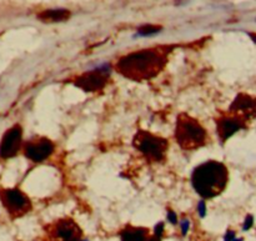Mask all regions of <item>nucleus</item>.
<instances>
[{"label": "nucleus", "mask_w": 256, "mask_h": 241, "mask_svg": "<svg viewBox=\"0 0 256 241\" xmlns=\"http://www.w3.org/2000/svg\"><path fill=\"white\" fill-rule=\"evenodd\" d=\"M170 52V46H154L129 52L118 60L115 70L135 82L154 79L166 66Z\"/></svg>", "instance_id": "1"}, {"label": "nucleus", "mask_w": 256, "mask_h": 241, "mask_svg": "<svg viewBox=\"0 0 256 241\" xmlns=\"http://www.w3.org/2000/svg\"><path fill=\"white\" fill-rule=\"evenodd\" d=\"M229 180L226 166L219 162H206L195 168L192 184L195 192L204 199H212L224 192Z\"/></svg>", "instance_id": "2"}, {"label": "nucleus", "mask_w": 256, "mask_h": 241, "mask_svg": "<svg viewBox=\"0 0 256 241\" xmlns=\"http://www.w3.org/2000/svg\"><path fill=\"white\" fill-rule=\"evenodd\" d=\"M175 139L182 149L196 150L206 144L208 132L196 119L180 114L176 119Z\"/></svg>", "instance_id": "3"}, {"label": "nucleus", "mask_w": 256, "mask_h": 241, "mask_svg": "<svg viewBox=\"0 0 256 241\" xmlns=\"http://www.w3.org/2000/svg\"><path fill=\"white\" fill-rule=\"evenodd\" d=\"M134 146L150 162H162L169 150V142L152 132L140 130L134 138Z\"/></svg>", "instance_id": "4"}, {"label": "nucleus", "mask_w": 256, "mask_h": 241, "mask_svg": "<svg viewBox=\"0 0 256 241\" xmlns=\"http://www.w3.org/2000/svg\"><path fill=\"white\" fill-rule=\"evenodd\" d=\"M2 205L12 216L19 218L32 210L29 198L19 189H2L0 192Z\"/></svg>", "instance_id": "5"}, {"label": "nucleus", "mask_w": 256, "mask_h": 241, "mask_svg": "<svg viewBox=\"0 0 256 241\" xmlns=\"http://www.w3.org/2000/svg\"><path fill=\"white\" fill-rule=\"evenodd\" d=\"M109 78V72L106 70L96 69L76 76L72 80V84L86 92H98L106 88Z\"/></svg>", "instance_id": "6"}, {"label": "nucleus", "mask_w": 256, "mask_h": 241, "mask_svg": "<svg viewBox=\"0 0 256 241\" xmlns=\"http://www.w3.org/2000/svg\"><path fill=\"white\" fill-rule=\"evenodd\" d=\"M50 241H82V232L74 220L60 219L49 229Z\"/></svg>", "instance_id": "7"}, {"label": "nucleus", "mask_w": 256, "mask_h": 241, "mask_svg": "<svg viewBox=\"0 0 256 241\" xmlns=\"http://www.w3.org/2000/svg\"><path fill=\"white\" fill-rule=\"evenodd\" d=\"M55 150L54 142L48 138L36 136L24 145V154L32 162H42L52 156Z\"/></svg>", "instance_id": "8"}, {"label": "nucleus", "mask_w": 256, "mask_h": 241, "mask_svg": "<svg viewBox=\"0 0 256 241\" xmlns=\"http://www.w3.org/2000/svg\"><path fill=\"white\" fill-rule=\"evenodd\" d=\"M22 130L20 125H15L12 129L8 130L2 136L0 142V158L2 159H10L15 156L22 148Z\"/></svg>", "instance_id": "9"}, {"label": "nucleus", "mask_w": 256, "mask_h": 241, "mask_svg": "<svg viewBox=\"0 0 256 241\" xmlns=\"http://www.w3.org/2000/svg\"><path fill=\"white\" fill-rule=\"evenodd\" d=\"M162 232H164V225L160 222L155 228V234L152 235L150 232L145 228H135L126 226L120 232L122 241H160L162 238Z\"/></svg>", "instance_id": "10"}, {"label": "nucleus", "mask_w": 256, "mask_h": 241, "mask_svg": "<svg viewBox=\"0 0 256 241\" xmlns=\"http://www.w3.org/2000/svg\"><path fill=\"white\" fill-rule=\"evenodd\" d=\"M218 134H219L222 142H225L229 138H232L235 132H239L244 128V122L240 118L236 116H222L216 120Z\"/></svg>", "instance_id": "11"}, {"label": "nucleus", "mask_w": 256, "mask_h": 241, "mask_svg": "<svg viewBox=\"0 0 256 241\" xmlns=\"http://www.w3.org/2000/svg\"><path fill=\"white\" fill-rule=\"evenodd\" d=\"M232 112H240L245 115H254L256 114V100L254 98L248 96V95H239L234 102L230 106Z\"/></svg>", "instance_id": "12"}, {"label": "nucleus", "mask_w": 256, "mask_h": 241, "mask_svg": "<svg viewBox=\"0 0 256 241\" xmlns=\"http://www.w3.org/2000/svg\"><path fill=\"white\" fill-rule=\"evenodd\" d=\"M72 15V12L68 9H48L42 10L38 14V19L42 22L52 24V22H62L68 20Z\"/></svg>", "instance_id": "13"}, {"label": "nucleus", "mask_w": 256, "mask_h": 241, "mask_svg": "<svg viewBox=\"0 0 256 241\" xmlns=\"http://www.w3.org/2000/svg\"><path fill=\"white\" fill-rule=\"evenodd\" d=\"M162 28L160 25H142V26L138 29V35H140V36H149V35H154L156 32H162Z\"/></svg>", "instance_id": "14"}, {"label": "nucleus", "mask_w": 256, "mask_h": 241, "mask_svg": "<svg viewBox=\"0 0 256 241\" xmlns=\"http://www.w3.org/2000/svg\"><path fill=\"white\" fill-rule=\"evenodd\" d=\"M252 222H254V219H252V216H248L246 222H245V225H244V229L245 230L250 229V226L252 225Z\"/></svg>", "instance_id": "15"}, {"label": "nucleus", "mask_w": 256, "mask_h": 241, "mask_svg": "<svg viewBox=\"0 0 256 241\" xmlns=\"http://www.w3.org/2000/svg\"><path fill=\"white\" fill-rule=\"evenodd\" d=\"M168 218H169V220L172 222V224H176V215H175L174 212H169V214H168Z\"/></svg>", "instance_id": "16"}, {"label": "nucleus", "mask_w": 256, "mask_h": 241, "mask_svg": "<svg viewBox=\"0 0 256 241\" xmlns=\"http://www.w3.org/2000/svg\"><path fill=\"white\" fill-rule=\"evenodd\" d=\"M198 209H199L200 215H202V216H204V215H205V202H200L199 208H198Z\"/></svg>", "instance_id": "17"}, {"label": "nucleus", "mask_w": 256, "mask_h": 241, "mask_svg": "<svg viewBox=\"0 0 256 241\" xmlns=\"http://www.w3.org/2000/svg\"><path fill=\"white\" fill-rule=\"evenodd\" d=\"M182 234H186L188 229H189V222H186V220H184L182 224Z\"/></svg>", "instance_id": "18"}, {"label": "nucleus", "mask_w": 256, "mask_h": 241, "mask_svg": "<svg viewBox=\"0 0 256 241\" xmlns=\"http://www.w3.org/2000/svg\"><path fill=\"white\" fill-rule=\"evenodd\" d=\"M250 36H252V39L254 40V42H256V35L255 34H250Z\"/></svg>", "instance_id": "19"}, {"label": "nucleus", "mask_w": 256, "mask_h": 241, "mask_svg": "<svg viewBox=\"0 0 256 241\" xmlns=\"http://www.w3.org/2000/svg\"><path fill=\"white\" fill-rule=\"evenodd\" d=\"M232 241H242V240H240V239H239V240H236V239H232Z\"/></svg>", "instance_id": "20"}]
</instances>
